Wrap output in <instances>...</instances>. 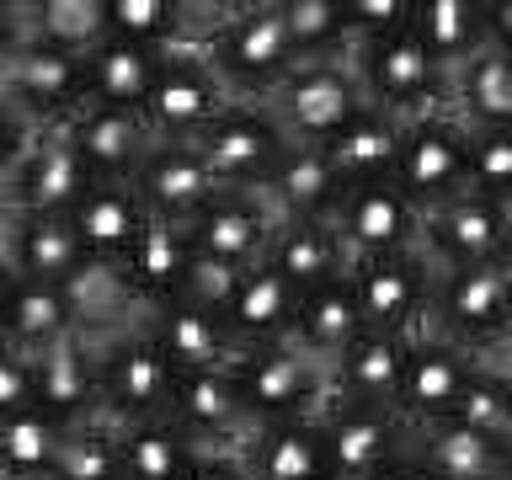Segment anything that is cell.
<instances>
[{
  "label": "cell",
  "instance_id": "obj_1",
  "mask_svg": "<svg viewBox=\"0 0 512 480\" xmlns=\"http://www.w3.org/2000/svg\"><path fill=\"white\" fill-rule=\"evenodd\" d=\"M198 48L230 102H267L294 70V43H288L278 0H240V6H208Z\"/></svg>",
  "mask_w": 512,
  "mask_h": 480
},
{
  "label": "cell",
  "instance_id": "obj_2",
  "mask_svg": "<svg viewBox=\"0 0 512 480\" xmlns=\"http://www.w3.org/2000/svg\"><path fill=\"white\" fill-rule=\"evenodd\" d=\"M171 384H176V368L150 342L139 315L134 326H112L107 336H96V411H102V422L134 427L166 416Z\"/></svg>",
  "mask_w": 512,
  "mask_h": 480
},
{
  "label": "cell",
  "instance_id": "obj_3",
  "mask_svg": "<svg viewBox=\"0 0 512 480\" xmlns=\"http://www.w3.org/2000/svg\"><path fill=\"white\" fill-rule=\"evenodd\" d=\"M347 64L363 86V102L379 107V112L422 118V112L448 107V75L427 59V48L416 43L411 22L379 32V38H358Z\"/></svg>",
  "mask_w": 512,
  "mask_h": 480
},
{
  "label": "cell",
  "instance_id": "obj_4",
  "mask_svg": "<svg viewBox=\"0 0 512 480\" xmlns=\"http://www.w3.org/2000/svg\"><path fill=\"white\" fill-rule=\"evenodd\" d=\"M390 182L416 203V214H432L438 203L470 192V128L448 107L406 118Z\"/></svg>",
  "mask_w": 512,
  "mask_h": 480
},
{
  "label": "cell",
  "instance_id": "obj_5",
  "mask_svg": "<svg viewBox=\"0 0 512 480\" xmlns=\"http://www.w3.org/2000/svg\"><path fill=\"white\" fill-rule=\"evenodd\" d=\"M432 336L454 342L464 352L486 363H502L512 352V299L502 294L491 267H470V272H438L432 283V310L427 326Z\"/></svg>",
  "mask_w": 512,
  "mask_h": 480
},
{
  "label": "cell",
  "instance_id": "obj_6",
  "mask_svg": "<svg viewBox=\"0 0 512 480\" xmlns=\"http://www.w3.org/2000/svg\"><path fill=\"white\" fill-rule=\"evenodd\" d=\"M230 374L240 390V411H246V432L294 422V416H315L326 406V368L310 363L294 342L240 352Z\"/></svg>",
  "mask_w": 512,
  "mask_h": 480
},
{
  "label": "cell",
  "instance_id": "obj_7",
  "mask_svg": "<svg viewBox=\"0 0 512 480\" xmlns=\"http://www.w3.org/2000/svg\"><path fill=\"white\" fill-rule=\"evenodd\" d=\"M347 283H352V299H358V310H363V326H368V331L416 336V331L427 326L438 267H432L427 256H422V246H406V251L352 256Z\"/></svg>",
  "mask_w": 512,
  "mask_h": 480
},
{
  "label": "cell",
  "instance_id": "obj_8",
  "mask_svg": "<svg viewBox=\"0 0 512 480\" xmlns=\"http://www.w3.org/2000/svg\"><path fill=\"white\" fill-rule=\"evenodd\" d=\"M363 107V86L347 59L294 64L283 86L267 96V112L283 123V134L294 144H331Z\"/></svg>",
  "mask_w": 512,
  "mask_h": 480
},
{
  "label": "cell",
  "instance_id": "obj_9",
  "mask_svg": "<svg viewBox=\"0 0 512 480\" xmlns=\"http://www.w3.org/2000/svg\"><path fill=\"white\" fill-rule=\"evenodd\" d=\"M230 107V91L219 86V75L208 70L198 43H176L160 59V75L150 96H144L139 118L150 128L155 144H192L219 112Z\"/></svg>",
  "mask_w": 512,
  "mask_h": 480
},
{
  "label": "cell",
  "instance_id": "obj_10",
  "mask_svg": "<svg viewBox=\"0 0 512 480\" xmlns=\"http://www.w3.org/2000/svg\"><path fill=\"white\" fill-rule=\"evenodd\" d=\"M288 144L294 139L283 134V123L267 112V102H230L198 139H192V150L203 155V166L219 187L262 192Z\"/></svg>",
  "mask_w": 512,
  "mask_h": 480
},
{
  "label": "cell",
  "instance_id": "obj_11",
  "mask_svg": "<svg viewBox=\"0 0 512 480\" xmlns=\"http://www.w3.org/2000/svg\"><path fill=\"white\" fill-rule=\"evenodd\" d=\"M0 96L32 128H64L75 112H86V54L43 38H22L6 75H0Z\"/></svg>",
  "mask_w": 512,
  "mask_h": 480
},
{
  "label": "cell",
  "instance_id": "obj_12",
  "mask_svg": "<svg viewBox=\"0 0 512 480\" xmlns=\"http://www.w3.org/2000/svg\"><path fill=\"white\" fill-rule=\"evenodd\" d=\"M91 171L80 160L70 128H32L22 160L0 182V214H70Z\"/></svg>",
  "mask_w": 512,
  "mask_h": 480
},
{
  "label": "cell",
  "instance_id": "obj_13",
  "mask_svg": "<svg viewBox=\"0 0 512 480\" xmlns=\"http://www.w3.org/2000/svg\"><path fill=\"white\" fill-rule=\"evenodd\" d=\"M507 240H512V208L480 198V192H459V198L422 214V240L416 246L438 272H470V267H491Z\"/></svg>",
  "mask_w": 512,
  "mask_h": 480
},
{
  "label": "cell",
  "instance_id": "obj_14",
  "mask_svg": "<svg viewBox=\"0 0 512 480\" xmlns=\"http://www.w3.org/2000/svg\"><path fill=\"white\" fill-rule=\"evenodd\" d=\"M480 363H486V358H475V352L443 342V336H432V331H416L411 336V352H406L400 400H395L400 422H406L411 432L448 422L454 406H459V395H464V384H470V374H475Z\"/></svg>",
  "mask_w": 512,
  "mask_h": 480
},
{
  "label": "cell",
  "instance_id": "obj_15",
  "mask_svg": "<svg viewBox=\"0 0 512 480\" xmlns=\"http://www.w3.org/2000/svg\"><path fill=\"white\" fill-rule=\"evenodd\" d=\"M320 432L331 448L336 480H368L379 464L411 448V427L390 406H352V400H326L320 406Z\"/></svg>",
  "mask_w": 512,
  "mask_h": 480
},
{
  "label": "cell",
  "instance_id": "obj_16",
  "mask_svg": "<svg viewBox=\"0 0 512 480\" xmlns=\"http://www.w3.org/2000/svg\"><path fill=\"white\" fill-rule=\"evenodd\" d=\"M272 230H278V214L267 208L262 192H235V187H219L214 198L187 219L192 251L219 256V262H235V267L262 262Z\"/></svg>",
  "mask_w": 512,
  "mask_h": 480
},
{
  "label": "cell",
  "instance_id": "obj_17",
  "mask_svg": "<svg viewBox=\"0 0 512 480\" xmlns=\"http://www.w3.org/2000/svg\"><path fill=\"white\" fill-rule=\"evenodd\" d=\"M64 219H70L91 272H102V278H112V272L128 262L134 240L144 235V224H150L144 203L134 198V187H123V182H91Z\"/></svg>",
  "mask_w": 512,
  "mask_h": 480
},
{
  "label": "cell",
  "instance_id": "obj_18",
  "mask_svg": "<svg viewBox=\"0 0 512 480\" xmlns=\"http://www.w3.org/2000/svg\"><path fill=\"white\" fill-rule=\"evenodd\" d=\"M11 272L22 283H59L80 288L91 278V262L64 214H6V235H0Z\"/></svg>",
  "mask_w": 512,
  "mask_h": 480
},
{
  "label": "cell",
  "instance_id": "obj_19",
  "mask_svg": "<svg viewBox=\"0 0 512 480\" xmlns=\"http://www.w3.org/2000/svg\"><path fill=\"white\" fill-rule=\"evenodd\" d=\"M331 230L342 235L347 256H379V251L416 246L422 240V214L395 182H363V187H347Z\"/></svg>",
  "mask_w": 512,
  "mask_h": 480
},
{
  "label": "cell",
  "instance_id": "obj_20",
  "mask_svg": "<svg viewBox=\"0 0 512 480\" xmlns=\"http://www.w3.org/2000/svg\"><path fill=\"white\" fill-rule=\"evenodd\" d=\"M262 198L278 214V224H331L347 198V182L320 144H288L267 176Z\"/></svg>",
  "mask_w": 512,
  "mask_h": 480
},
{
  "label": "cell",
  "instance_id": "obj_21",
  "mask_svg": "<svg viewBox=\"0 0 512 480\" xmlns=\"http://www.w3.org/2000/svg\"><path fill=\"white\" fill-rule=\"evenodd\" d=\"M166 416L198 448H240V438H246V411H240L230 368H176Z\"/></svg>",
  "mask_w": 512,
  "mask_h": 480
},
{
  "label": "cell",
  "instance_id": "obj_22",
  "mask_svg": "<svg viewBox=\"0 0 512 480\" xmlns=\"http://www.w3.org/2000/svg\"><path fill=\"white\" fill-rule=\"evenodd\" d=\"M128 187L155 224H176V230H187V219L219 192V182L208 176L203 155L192 144H155Z\"/></svg>",
  "mask_w": 512,
  "mask_h": 480
},
{
  "label": "cell",
  "instance_id": "obj_23",
  "mask_svg": "<svg viewBox=\"0 0 512 480\" xmlns=\"http://www.w3.org/2000/svg\"><path fill=\"white\" fill-rule=\"evenodd\" d=\"M91 331V299H86V283L80 288H59V283H22L16 278V294H11V310L0 320V342L38 358L64 336H80Z\"/></svg>",
  "mask_w": 512,
  "mask_h": 480
},
{
  "label": "cell",
  "instance_id": "obj_24",
  "mask_svg": "<svg viewBox=\"0 0 512 480\" xmlns=\"http://www.w3.org/2000/svg\"><path fill=\"white\" fill-rule=\"evenodd\" d=\"M192 256H198V251H192L187 230L150 219V224H144V235L134 240V251H128V262L112 272V288H118V299L134 315L160 310V304L176 299V288H182Z\"/></svg>",
  "mask_w": 512,
  "mask_h": 480
},
{
  "label": "cell",
  "instance_id": "obj_25",
  "mask_svg": "<svg viewBox=\"0 0 512 480\" xmlns=\"http://www.w3.org/2000/svg\"><path fill=\"white\" fill-rule=\"evenodd\" d=\"M32 406L59 416L64 427L96 422V336H64L48 352L32 358Z\"/></svg>",
  "mask_w": 512,
  "mask_h": 480
},
{
  "label": "cell",
  "instance_id": "obj_26",
  "mask_svg": "<svg viewBox=\"0 0 512 480\" xmlns=\"http://www.w3.org/2000/svg\"><path fill=\"white\" fill-rule=\"evenodd\" d=\"M240 464H246L251 480H336L320 411L246 432L240 438Z\"/></svg>",
  "mask_w": 512,
  "mask_h": 480
},
{
  "label": "cell",
  "instance_id": "obj_27",
  "mask_svg": "<svg viewBox=\"0 0 512 480\" xmlns=\"http://www.w3.org/2000/svg\"><path fill=\"white\" fill-rule=\"evenodd\" d=\"M64 128H70V139H75L80 160H86L91 182H123L128 187L134 171L144 166V155L155 150L144 118L128 112V107H86V112H75Z\"/></svg>",
  "mask_w": 512,
  "mask_h": 480
},
{
  "label": "cell",
  "instance_id": "obj_28",
  "mask_svg": "<svg viewBox=\"0 0 512 480\" xmlns=\"http://www.w3.org/2000/svg\"><path fill=\"white\" fill-rule=\"evenodd\" d=\"M406 352L411 336L390 331H363L342 358L326 368V400H352V406H390L400 400V379H406Z\"/></svg>",
  "mask_w": 512,
  "mask_h": 480
},
{
  "label": "cell",
  "instance_id": "obj_29",
  "mask_svg": "<svg viewBox=\"0 0 512 480\" xmlns=\"http://www.w3.org/2000/svg\"><path fill=\"white\" fill-rule=\"evenodd\" d=\"M294 310H299V294H294V288H288L267 262H256V267H246V278H240L235 299L224 304L219 326L230 331V342H235L240 352H251V347H278V342H288V336H294Z\"/></svg>",
  "mask_w": 512,
  "mask_h": 480
},
{
  "label": "cell",
  "instance_id": "obj_30",
  "mask_svg": "<svg viewBox=\"0 0 512 480\" xmlns=\"http://www.w3.org/2000/svg\"><path fill=\"white\" fill-rule=\"evenodd\" d=\"M363 331H368V326H363L358 299H352V283H347V278H331V283L310 288V294H299L294 336H288V342H294L310 363L331 368Z\"/></svg>",
  "mask_w": 512,
  "mask_h": 480
},
{
  "label": "cell",
  "instance_id": "obj_31",
  "mask_svg": "<svg viewBox=\"0 0 512 480\" xmlns=\"http://www.w3.org/2000/svg\"><path fill=\"white\" fill-rule=\"evenodd\" d=\"M139 326L150 331V342L171 358V368H230L240 358V347L230 342V331L219 326V315L192 310L182 299L160 304V310H144Z\"/></svg>",
  "mask_w": 512,
  "mask_h": 480
},
{
  "label": "cell",
  "instance_id": "obj_32",
  "mask_svg": "<svg viewBox=\"0 0 512 480\" xmlns=\"http://www.w3.org/2000/svg\"><path fill=\"white\" fill-rule=\"evenodd\" d=\"M411 454L438 480H502V470L512 464V443L464 422H438L411 432Z\"/></svg>",
  "mask_w": 512,
  "mask_h": 480
},
{
  "label": "cell",
  "instance_id": "obj_33",
  "mask_svg": "<svg viewBox=\"0 0 512 480\" xmlns=\"http://www.w3.org/2000/svg\"><path fill=\"white\" fill-rule=\"evenodd\" d=\"M160 48H139L123 38H96L86 48V107H128L139 112L160 75Z\"/></svg>",
  "mask_w": 512,
  "mask_h": 480
},
{
  "label": "cell",
  "instance_id": "obj_34",
  "mask_svg": "<svg viewBox=\"0 0 512 480\" xmlns=\"http://www.w3.org/2000/svg\"><path fill=\"white\" fill-rule=\"evenodd\" d=\"M262 262L278 272L294 294H310V288L331 283V278H347L352 256H347L342 235H336L331 224H278Z\"/></svg>",
  "mask_w": 512,
  "mask_h": 480
},
{
  "label": "cell",
  "instance_id": "obj_35",
  "mask_svg": "<svg viewBox=\"0 0 512 480\" xmlns=\"http://www.w3.org/2000/svg\"><path fill=\"white\" fill-rule=\"evenodd\" d=\"M411 32L443 75L464 70L480 48H491L486 22H480V0H411Z\"/></svg>",
  "mask_w": 512,
  "mask_h": 480
},
{
  "label": "cell",
  "instance_id": "obj_36",
  "mask_svg": "<svg viewBox=\"0 0 512 480\" xmlns=\"http://www.w3.org/2000/svg\"><path fill=\"white\" fill-rule=\"evenodd\" d=\"M102 6V38H123L139 48H176V43H198L203 32V6L187 0H96Z\"/></svg>",
  "mask_w": 512,
  "mask_h": 480
},
{
  "label": "cell",
  "instance_id": "obj_37",
  "mask_svg": "<svg viewBox=\"0 0 512 480\" xmlns=\"http://www.w3.org/2000/svg\"><path fill=\"white\" fill-rule=\"evenodd\" d=\"M400 128H406V118H395V112H379V107H363L358 118H352L331 144H320V150L331 155V166L342 171L347 187L390 182L395 150H400Z\"/></svg>",
  "mask_w": 512,
  "mask_h": 480
},
{
  "label": "cell",
  "instance_id": "obj_38",
  "mask_svg": "<svg viewBox=\"0 0 512 480\" xmlns=\"http://www.w3.org/2000/svg\"><path fill=\"white\" fill-rule=\"evenodd\" d=\"M448 112L464 128H507L512 123V64L502 48H480L464 70L448 75Z\"/></svg>",
  "mask_w": 512,
  "mask_h": 480
},
{
  "label": "cell",
  "instance_id": "obj_39",
  "mask_svg": "<svg viewBox=\"0 0 512 480\" xmlns=\"http://www.w3.org/2000/svg\"><path fill=\"white\" fill-rule=\"evenodd\" d=\"M118 459L123 480H182L187 464L198 459V443L171 416H155V422L118 427Z\"/></svg>",
  "mask_w": 512,
  "mask_h": 480
},
{
  "label": "cell",
  "instance_id": "obj_40",
  "mask_svg": "<svg viewBox=\"0 0 512 480\" xmlns=\"http://www.w3.org/2000/svg\"><path fill=\"white\" fill-rule=\"evenodd\" d=\"M64 432L70 427H64L59 416L38 411V406L6 416V422H0V480H48Z\"/></svg>",
  "mask_w": 512,
  "mask_h": 480
},
{
  "label": "cell",
  "instance_id": "obj_41",
  "mask_svg": "<svg viewBox=\"0 0 512 480\" xmlns=\"http://www.w3.org/2000/svg\"><path fill=\"white\" fill-rule=\"evenodd\" d=\"M288 43H294V59H347L352 54V32L342 16V0H278Z\"/></svg>",
  "mask_w": 512,
  "mask_h": 480
},
{
  "label": "cell",
  "instance_id": "obj_42",
  "mask_svg": "<svg viewBox=\"0 0 512 480\" xmlns=\"http://www.w3.org/2000/svg\"><path fill=\"white\" fill-rule=\"evenodd\" d=\"M48 480H123V459H118V427L112 422H75L59 443L54 475Z\"/></svg>",
  "mask_w": 512,
  "mask_h": 480
},
{
  "label": "cell",
  "instance_id": "obj_43",
  "mask_svg": "<svg viewBox=\"0 0 512 480\" xmlns=\"http://www.w3.org/2000/svg\"><path fill=\"white\" fill-rule=\"evenodd\" d=\"M448 422H464L475 432H491V438L512 443V368L507 363H480Z\"/></svg>",
  "mask_w": 512,
  "mask_h": 480
},
{
  "label": "cell",
  "instance_id": "obj_44",
  "mask_svg": "<svg viewBox=\"0 0 512 480\" xmlns=\"http://www.w3.org/2000/svg\"><path fill=\"white\" fill-rule=\"evenodd\" d=\"M22 27H27V38L86 54L102 38V6L96 0H32V6H22Z\"/></svg>",
  "mask_w": 512,
  "mask_h": 480
},
{
  "label": "cell",
  "instance_id": "obj_45",
  "mask_svg": "<svg viewBox=\"0 0 512 480\" xmlns=\"http://www.w3.org/2000/svg\"><path fill=\"white\" fill-rule=\"evenodd\" d=\"M470 192L512 208V123L470 128Z\"/></svg>",
  "mask_w": 512,
  "mask_h": 480
},
{
  "label": "cell",
  "instance_id": "obj_46",
  "mask_svg": "<svg viewBox=\"0 0 512 480\" xmlns=\"http://www.w3.org/2000/svg\"><path fill=\"white\" fill-rule=\"evenodd\" d=\"M240 278H246V267L235 262H219V256H192L182 288H176V299L192 304V310H208V315H224V304L235 299Z\"/></svg>",
  "mask_w": 512,
  "mask_h": 480
},
{
  "label": "cell",
  "instance_id": "obj_47",
  "mask_svg": "<svg viewBox=\"0 0 512 480\" xmlns=\"http://www.w3.org/2000/svg\"><path fill=\"white\" fill-rule=\"evenodd\" d=\"M342 16H347L352 43H358V38H379V32L411 22V0H342Z\"/></svg>",
  "mask_w": 512,
  "mask_h": 480
},
{
  "label": "cell",
  "instance_id": "obj_48",
  "mask_svg": "<svg viewBox=\"0 0 512 480\" xmlns=\"http://www.w3.org/2000/svg\"><path fill=\"white\" fill-rule=\"evenodd\" d=\"M32 406V358L0 342V422Z\"/></svg>",
  "mask_w": 512,
  "mask_h": 480
},
{
  "label": "cell",
  "instance_id": "obj_49",
  "mask_svg": "<svg viewBox=\"0 0 512 480\" xmlns=\"http://www.w3.org/2000/svg\"><path fill=\"white\" fill-rule=\"evenodd\" d=\"M27 139H32V123L16 112L6 96H0V182L11 176V166L22 160V150H27Z\"/></svg>",
  "mask_w": 512,
  "mask_h": 480
},
{
  "label": "cell",
  "instance_id": "obj_50",
  "mask_svg": "<svg viewBox=\"0 0 512 480\" xmlns=\"http://www.w3.org/2000/svg\"><path fill=\"white\" fill-rule=\"evenodd\" d=\"M182 480H251L240 464V448H198V459L187 464Z\"/></svg>",
  "mask_w": 512,
  "mask_h": 480
},
{
  "label": "cell",
  "instance_id": "obj_51",
  "mask_svg": "<svg viewBox=\"0 0 512 480\" xmlns=\"http://www.w3.org/2000/svg\"><path fill=\"white\" fill-rule=\"evenodd\" d=\"M480 22H486V43L512 54V0H480Z\"/></svg>",
  "mask_w": 512,
  "mask_h": 480
},
{
  "label": "cell",
  "instance_id": "obj_52",
  "mask_svg": "<svg viewBox=\"0 0 512 480\" xmlns=\"http://www.w3.org/2000/svg\"><path fill=\"white\" fill-rule=\"evenodd\" d=\"M22 38H27L22 6H0V75H6V64H11L16 48H22Z\"/></svg>",
  "mask_w": 512,
  "mask_h": 480
},
{
  "label": "cell",
  "instance_id": "obj_53",
  "mask_svg": "<svg viewBox=\"0 0 512 480\" xmlns=\"http://www.w3.org/2000/svg\"><path fill=\"white\" fill-rule=\"evenodd\" d=\"M368 480H438V475H432L427 464H422V459H416L411 448H406V454H395L390 464H379V470L368 475Z\"/></svg>",
  "mask_w": 512,
  "mask_h": 480
},
{
  "label": "cell",
  "instance_id": "obj_54",
  "mask_svg": "<svg viewBox=\"0 0 512 480\" xmlns=\"http://www.w3.org/2000/svg\"><path fill=\"white\" fill-rule=\"evenodd\" d=\"M11 294H16V272L6 262V251H0V320H6V310H11Z\"/></svg>",
  "mask_w": 512,
  "mask_h": 480
},
{
  "label": "cell",
  "instance_id": "obj_55",
  "mask_svg": "<svg viewBox=\"0 0 512 480\" xmlns=\"http://www.w3.org/2000/svg\"><path fill=\"white\" fill-rule=\"evenodd\" d=\"M491 272H496V283H502V294L512 299V240L502 246V256H496V262H491Z\"/></svg>",
  "mask_w": 512,
  "mask_h": 480
},
{
  "label": "cell",
  "instance_id": "obj_56",
  "mask_svg": "<svg viewBox=\"0 0 512 480\" xmlns=\"http://www.w3.org/2000/svg\"><path fill=\"white\" fill-rule=\"evenodd\" d=\"M502 480H512V464H507V470H502Z\"/></svg>",
  "mask_w": 512,
  "mask_h": 480
},
{
  "label": "cell",
  "instance_id": "obj_57",
  "mask_svg": "<svg viewBox=\"0 0 512 480\" xmlns=\"http://www.w3.org/2000/svg\"><path fill=\"white\" fill-rule=\"evenodd\" d=\"M502 363H507V368H512V352H507V358H502Z\"/></svg>",
  "mask_w": 512,
  "mask_h": 480
},
{
  "label": "cell",
  "instance_id": "obj_58",
  "mask_svg": "<svg viewBox=\"0 0 512 480\" xmlns=\"http://www.w3.org/2000/svg\"><path fill=\"white\" fill-rule=\"evenodd\" d=\"M507 64H512V54H507Z\"/></svg>",
  "mask_w": 512,
  "mask_h": 480
}]
</instances>
